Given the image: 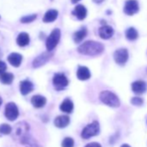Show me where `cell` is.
<instances>
[{
  "label": "cell",
  "mask_w": 147,
  "mask_h": 147,
  "mask_svg": "<svg viewBox=\"0 0 147 147\" xmlns=\"http://www.w3.org/2000/svg\"><path fill=\"white\" fill-rule=\"evenodd\" d=\"M34 89V86L31 82L28 80H24L20 82V92L23 95H26L32 92Z\"/></svg>",
  "instance_id": "9a60e30c"
},
{
  "label": "cell",
  "mask_w": 147,
  "mask_h": 147,
  "mask_svg": "<svg viewBox=\"0 0 147 147\" xmlns=\"http://www.w3.org/2000/svg\"><path fill=\"white\" fill-rule=\"evenodd\" d=\"M17 43L20 47H25L30 43V36L27 33L22 32L18 35L17 38Z\"/></svg>",
  "instance_id": "7402d4cb"
},
{
  "label": "cell",
  "mask_w": 147,
  "mask_h": 147,
  "mask_svg": "<svg viewBox=\"0 0 147 147\" xmlns=\"http://www.w3.org/2000/svg\"><path fill=\"white\" fill-rule=\"evenodd\" d=\"M23 60V56L18 53H11L8 56V61L12 65L13 67H19Z\"/></svg>",
  "instance_id": "ac0fdd59"
},
{
  "label": "cell",
  "mask_w": 147,
  "mask_h": 147,
  "mask_svg": "<svg viewBox=\"0 0 147 147\" xmlns=\"http://www.w3.org/2000/svg\"><path fill=\"white\" fill-rule=\"evenodd\" d=\"M104 1V0H94V2L96 3V4H100Z\"/></svg>",
  "instance_id": "1f68e13d"
},
{
  "label": "cell",
  "mask_w": 147,
  "mask_h": 147,
  "mask_svg": "<svg viewBox=\"0 0 147 147\" xmlns=\"http://www.w3.org/2000/svg\"><path fill=\"white\" fill-rule=\"evenodd\" d=\"M125 36L128 40L130 41H134L138 38V31L134 29V28H129L126 31H125Z\"/></svg>",
  "instance_id": "d4e9b609"
},
{
  "label": "cell",
  "mask_w": 147,
  "mask_h": 147,
  "mask_svg": "<svg viewBox=\"0 0 147 147\" xmlns=\"http://www.w3.org/2000/svg\"><path fill=\"white\" fill-rule=\"evenodd\" d=\"M87 13H88V11H87L86 7L82 5H78L77 6H76V8L73 11V15L76 16V18L79 20L85 19L87 17Z\"/></svg>",
  "instance_id": "4fadbf2b"
},
{
  "label": "cell",
  "mask_w": 147,
  "mask_h": 147,
  "mask_svg": "<svg viewBox=\"0 0 147 147\" xmlns=\"http://www.w3.org/2000/svg\"><path fill=\"white\" fill-rule=\"evenodd\" d=\"M53 85L57 91H61V90L64 89L68 85V80L64 74L57 73L54 76Z\"/></svg>",
  "instance_id": "5b68a950"
},
{
  "label": "cell",
  "mask_w": 147,
  "mask_h": 147,
  "mask_svg": "<svg viewBox=\"0 0 147 147\" xmlns=\"http://www.w3.org/2000/svg\"><path fill=\"white\" fill-rule=\"evenodd\" d=\"M19 141L21 144H23L26 147H40V145L36 142V140L29 133H27L23 138H21Z\"/></svg>",
  "instance_id": "8fae6325"
},
{
  "label": "cell",
  "mask_w": 147,
  "mask_h": 147,
  "mask_svg": "<svg viewBox=\"0 0 147 147\" xmlns=\"http://www.w3.org/2000/svg\"><path fill=\"white\" fill-rule=\"evenodd\" d=\"M57 17H58V11L56 10H54V9L49 10L45 13V15L42 18V21L44 23H52L57 18Z\"/></svg>",
  "instance_id": "ffe728a7"
},
{
  "label": "cell",
  "mask_w": 147,
  "mask_h": 147,
  "mask_svg": "<svg viewBox=\"0 0 147 147\" xmlns=\"http://www.w3.org/2000/svg\"><path fill=\"white\" fill-rule=\"evenodd\" d=\"M29 129H30V126L26 122L22 121V122L18 123L15 127L14 138H18V140H20L21 138H23L24 135L29 133Z\"/></svg>",
  "instance_id": "52a82bcc"
},
{
  "label": "cell",
  "mask_w": 147,
  "mask_h": 147,
  "mask_svg": "<svg viewBox=\"0 0 147 147\" xmlns=\"http://www.w3.org/2000/svg\"><path fill=\"white\" fill-rule=\"evenodd\" d=\"M131 104H133L135 106H141L144 103V100L139 97H135V98L131 99Z\"/></svg>",
  "instance_id": "f1b7e54d"
},
{
  "label": "cell",
  "mask_w": 147,
  "mask_h": 147,
  "mask_svg": "<svg viewBox=\"0 0 147 147\" xmlns=\"http://www.w3.org/2000/svg\"><path fill=\"white\" fill-rule=\"evenodd\" d=\"M128 56H129V54H128V51H127L126 49H117L114 52V54H113L114 61L119 65H124L127 61Z\"/></svg>",
  "instance_id": "ba28073f"
},
{
  "label": "cell",
  "mask_w": 147,
  "mask_h": 147,
  "mask_svg": "<svg viewBox=\"0 0 147 147\" xmlns=\"http://www.w3.org/2000/svg\"><path fill=\"white\" fill-rule=\"evenodd\" d=\"M77 78L81 81H86L88 80L91 77V73L88 69V67L85 66H80L78 67L77 73H76Z\"/></svg>",
  "instance_id": "7c38bea8"
},
{
  "label": "cell",
  "mask_w": 147,
  "mask_h": 147,
  "mask_svg": "<svg viewBox=\"0 0 147 147\" xmlns=\"http://www.w3.org/2000/svg\"><path fill=\"white\" fill-rule=\"evenodd\" d=\"M46 98L42 95H35L31 99V104L36 108H41L43 107L46 104Z\"/></svg>",
  "instance_id": "d6986e66"
},
{
  "label": "cell",
  "mask_w": 147,
  "mask_h": 147,
  "mask_svg": "<svg viewBox=\"0 0 147 147\" xmlns=\"http://www.w3.org/2000/svg\"><path fill=\"white\" fill-rule=\"evenodd\" d=\"M121 147H131L129 144H123V145H121Z\"/></svg>",
  "instance_id": "836d02e7"
},
{
  "label": "cell",
  "mask_w": 147,
  "mask_h": 147,
  "mask_svg": "<svg viewBox=\"0 0 147 147\" xmlns=\"http://www.w3.org/2000/svg\"><path fill=\"white\" fill-rule=\"evenodd\" d=\"M85 147H101V145H100L99 143L93 142V143H89V144H88Z\"/></svg>",
  "instance_id": "4dcf8cb0"
},
{
  "label": "cell",
  "mask_w": 147,
  "mask_h": 147,
  "mask_svg": "<svg viewBox=\"0 0 147 147\" xmlns=\"http://www.w3.org/2000/svg\"><path fill=\"white\" fill-rule=\"evenodd\" d=\"M71 1H72L73 4H76V3H78L79 1H81V0H71Z\"/></svg>",
  "instance_id": "d6a6232c"
},
{
  "label": "cell",
  "mask_w": 147,
  "mask_h": 147,
  "mask_svg": "<svg viewBox=\"0 0 147 147\" xmlns=\"http://www.w3.org/2000/svg\"><path fill=\"white\" fill-rule=\"evenodd\" d=\"M5 116L6 118L11 120V121H13L15 120L18 115H19V111H18V108L17 107V105L13 102H10L8 103L6 106H5Z\"/></svg>",
  "instance_id": "8992f818"
},
{
  "label": "cell",
  "mask_w": 147,
  "mask_h": 147,
  "mask_svg": "<svg viewBox=\"0 0 147 147\" xmlns=\"http://www.w3.org/2000/svg\"><path fill=\"white\" fill-rule=\"evenodd\" d=\"M1 56H2V51L0 50V57H1Z\"/></svg>",
  "instance_id": "d590c367"
},
{
  "label": "cell",
  "mask_w": 147,
  "mask_h": 147,
  "mask_svg": "<svg viewBox=\"0 0 147 147\" xmlns=\"http://www.w3.org/2000/svg\"><path fill=\"white\" fill-rule=\"evenodd\" d=\"M131 89L138 94H144L146 91V84L143 81H137L131 84Z\"/></svg>",
  "instance_id": "2e32d148"
},
{
  "label": "cell",
  "mask_w": 147,
  "mask_h": 147,
  "mask_svg": "<svg viewBox=\"0 0 147 147\" xmlns=\"http://www.w3.org/2000/svg\"><path fill=\"white\" fill-rule=\"evenodd\" d=\"M61 38V30L59 29H55L51 34L49 36L46 41V47L49 51L53 50L58 44Z\"/></svg>",
  "instance_id": "277c9868"
},
{
  "label": "cell",
  "mask_w": 147,
  "mask_h": 147,
  "mask_svg": "<svg viewBox=\"0 0 147 147\" xmlns=\"http://www.w3.org/2000/svg\"><path fill=\"white\" fill-rule=\"evenodd\" d=\"M60 109L64 112V113H72L73 109H74V104L72 102V100L70 99H66L64 100L61 106H60Z\"/></svg>",
  "instance_id": "44dd1931"
},
{
  "label": "cell",
  "mask_w": 147,
  "mask_h": 147,
  "mask_svg": "<svg viewBox=\"0 0 147 147\" xmlns=\"http://www.w3.org/2000/svg\"><path fill=\"white\" fill-rule=\"evenodd\" d=\"M138 3L137 0H128L124 7V12L126 15L132 16L138 11Z\"/></svg>",
  "instance_id": "30bf717a"
},
{
  "label": "cell",
  "mask_w": 147,
  "mask_h": 147,
  "mask_svg": "<svg viewBox=\"0 0 147 147\" xmlns=\"http://www.w3.org/2000/svg\"><path fill=\"white\" fill-rule=\"evenodd\" d=\"M12 131V128L11 125L7 124L0 125V135H8Z\"/></svg>",
  "instance_id": "484cf974"
},
{
  "label": "cell",
  "mask_w": 147,
  "mask_h": 147,
  "mask_svg": "<svg viewBox=\"0 0 147 147\" xmlns=\"http://www.w3.org/2000/svg\"><path fill=\"white\" fill-rule=\"evenodd\" d=\"M1 104H2V99H1V97H0V106H1Z\"/></svg>",
  "instance_id": "e575fe53"
},
{
  "label": "cell",
  "mask_w": 147,
  "mask_h": 147,
  "mask_svg": "<svg viewBox=\"0 0 147 147\" xmlns=\"http://www.w3.org/2000/svg\"><path fill=\"white\" fill-rule=\"evenodd\" d=\"M36 17L37 15L36 14H33V15H29V16H25V17H23L21 18V23L23 24H29V23H31L33 22L34 20L36 19Z\"/></svg>",
  "instance_id": "83f0119b"
},
{
  "label": "cell",
  "mask_w": 147,
  "mask_h": 147,
  "mask_svg": "<svg viewBox=\"0 0 147 147\" xmlns=\"http://www.w3.org/2000/svg\"><path fill=\"white\" fill-rule=\"evenodd\" d=\"M70 122V119L68 116L67 115H61V116H58L55 119V125L58 128H64L66 127L67 125H68Z\"/></svg>",
  "instance_id": "e0dca14e"
},
{
  "label": "cell",
  "mask_w": 147,
  "mask_h": 147,
  "mask_svg": "<svg viewBox=\"0 0 147 147\" xmlns=\"http://www.w3.org/2000/svg\"><path fill=\"white\" fill-rule=\"evenodd\" d=\"M13 80H14V76L11 73L5 72L4 74H2V75L0 76V82L5 85L11 84L13 82Z\"/></svg>",
  "instance_id": "cb8c5ba5"
},
{
  "label": "cell",
  "mask_w": 147,
  "mask_h": 147,
  "mask_svg": "<svg viewBox=\"0 0 147 147\" xmlns=\"http://www.w3.org/2000/svg\"><path fill=\"white\" fill-rule=\"evenodd\" d=\"M113 29L111 26L104 25L100 28L99 30V35L102 39H109L113 35Z\"/></svg>",
  "instance_id": "5bb4252c"
},
{
  "label": "cell",
  "mask_w": 147,
  "mask_h": 147,
  "mask_svg": "<svg viewBox=\"0 0 147 147\" xmlns=\"http://www.w3.org/2000/svg\"><path fill=\"white\" fill-rule=\"evenodd\" d=\"M78 52L82 55H98L101 54L104 50V46L102 43L94 42V41H88L82 45H80L77 49Z\"/></svg>",
  "instance_id": "6da1fadb"
},
{
  "label": "cell",
  "mask_w": 147,
  "mask_h": 147,
  "mask_svg": "<svg viewBox=\"0 0 147 147\" xmlns=\"http://www.w3.org/2000/svg\"><path fill=\"white\" fill-rule=\"evenodd\" d=\"M6 68H7V66H6V64H5L4 61H0V76H1L2 74H4V73L5 72Z\"/></svg>",
  "instance_id": "f546056e"
},
{
  "label": "cell",
  "mask_w": 147,
  "mask_h": 147,
  "mask_svg": "<svg viewBox=\"0 0 147 147\" xmlns=\"http://www.w3.org/2000/svg\"><path fill=\"white\" fill-rule=\"evenodd\" d=\"M100 100L104 104L111 107H119L120 105V101L118 96L111 91H102L100 94Z\"/></svg>",
  "instance_id": "7a4b0ae2"
},
{
  "label": "cell",
  "mask_w": 147,
  "mask_h": 147,
  "mask_svg": "<svg viewBox=\"0 0 147 147\" xmlns=\"http://www.w3.org/2000/svg\"><path fill=\"white\" fill-rule=\"evenodd\" d=\"M75 145V142L72 138H65L63 141L61 142V147H74Z\"/></svg>",
  "instance_id": "4316f807"
},
{
  "label": "cell",
  "mask_w": 147,
  "mask_h": 147,
  "mask_svg": "<svg viewBox=\"0 0 147 147\" xmlns=\"http://www.w3.org/2000/svg\"><path fill=\"white\" fill-rule=\"evenodd\" d=\"M100 131V125L97 121H94L91 124H88L82 131V138L84 139L90 138L94 136L99 134Z\"/></svg>",
  "instance_id": "3957f363"
},
{
  "label": "cell",
  "mask_w": 147,
  "mask_h": 147,
  "mask_svg": "<svg viewBox=\"0 0 147 147\" xmlns=\"http://www.w3.org/2000/svg\"><path fill=\"white\" fill-rule=\"evenodd\" d=\"M52 57V54L49 52H44L41 55H39L37 57H36L33 61V67H40L42 65H44L46 62H48L50 58Z\"/></svg>",
  "instance_id": "9c48e42d"
},
{
  "label": "cell",
  "mask_w": 147,
  "mask_h": 147,
  "mask_svg": "<svg viewBox=\"0 0 147 147\" xmlns=\"http://www.w3.org/2000/svg\"><path fill=\"white\" fill-rule=\"evenodd\" d=\"M88 34V30L86 28H82L80 30L76 31L75 34H74V41H75L76 43L81 42L87 36Z\"/></svg>",
  "instance_id": "603a6c76"
}]
</instances>
